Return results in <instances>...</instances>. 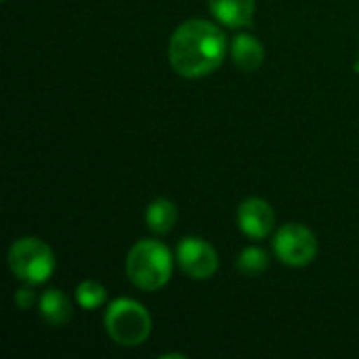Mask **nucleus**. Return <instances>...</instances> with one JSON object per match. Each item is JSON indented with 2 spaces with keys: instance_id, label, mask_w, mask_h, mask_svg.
<instances>
[{
  "instance_id": "nucleus-2",
  "label": "nucleus",
  "mask_w": 359,
  "mask_h": 359,
  "mask_svg": "<svg viewBox=\"0 0 359 359\" xmlns=\"http://www.w3.org/2000/svg\"><path fill=\"white\" fill-rule=\"evenodd\" d=\"M126 276L130 284L154 292L164 288L172 278V255L158 240L137 242L126 257Z\"/></svg>"
},
{
  "instance_id": "nucleus-12",
  "label": "nucleus",
  "mask_w": 359,
  "mask_h": 359,
  "mask_svg": "<svg viewBox=\"0 0 359 359\" xmlns=\"http://www.w3.org/2000/svg\"><path fill=\"white\" fill-rule=\"evenodd\" d=\"M107 299V290L103 284L95 282V280H86V282H80L78 288H76V301L82 309L86 311H95L99 309Z\"/></svg>"
},
{
  "instance_id": "nucleus-14",
  "label": "nucleus",
  "mask_w": 359,
  "mask_h": 359,
  "mask_svg": "<svg viewBox=\"0 0 359 359\" xmlns=\"http://www.w3.org/2000/svg\"><path fill=\"white\" fill-rule=\"evenodd\" d=\"M34 303H36V292L29 288V284L17 290V294H15V305H17L21 311L32 309V307H34Z\"/></svg>"
},
{
  "instance_id": "nucleus-3",
  "label": "nucleus",
  "mask_w": 359,
  "mask_h": 359,
  "mask_svg": "<svg viewBox=\"0 0 359 359\" xmlns=\"http://www.w3.org/2000/svg\"><path fill=\"white\" fill-rule=\"evenodd\" d=\"M105 330L116 345L139 347L151 334V316L141 303L118 299L105 311Z\"/></svg>"
},
{
  "instance_id": "nucleus-7",
  "label": "nucleus",
  "mask_w": 359,
  "mask_h": 359,
  "mask_svg": "<svg viewBox=\"0 0 359 359\" xmlns=\"http://www.w3.org/2000/svg\"><path fill=\"white\" fill-rule=\"evenodd\" d=\"M276 215L273 208L261 198H248L238 208V227L252 240H263L273 231Z\"/></svg>"
},
{
  "instance_id": "nucleus-11",
  "label": "nucleus",
  "mask_w": 359,
  "mask_h": 359,
  "mask_svg": "<svg viewBox=\"0 0 359 359\" xmlns=\"http://www.w3.org/2000/svg\"><path fill=\"white\" fill-rule=\"evenodd\" d=\"M179 219L177 206L175 202L166 200V198H158L154 200L147 210H145V225L149 227V231H154L156 236H166L175 229Z\"/></svg>"
},
{
  "instance_id": "nucleus-15",
  "label": "nucleus",
  "mask_w": 359,
  "mask_h": 359,
  "mask_svg": "<svg viewBox=\"0 0 359 359\" xmlns=\"http://www.w3.org/2000/svg\"><path fill=\"white\" fill-rule=\"evenodd\" d=\"M355 69H358V72H359V61H358V63H355Z\"/></svg>"
},
{
  "instance_id": "nucleus-5",
  "label": "nucleus",
  "mask_w": 359,
  "mask_h": 359,
  "mask_svg": "<svg viewBox=\"0 0 359 359\" xmlns=\"http://www.w3.org/2000/svg\"><path fill=\"white\" fill-rule=\"evenodd\" d=\"M273 252L288 267H307L318 257V240L309 227L288 223L273 236Z\"/></svg>"
},
{
  "instance_id": "nucleus-8",
  "label": "nucleus",
  "mask_w": 359,
  "mask_h": 359,
  "mask_svg": "<svg viewBox=\"0 0 359 359\" xmlns=\"http://www.w3.org/2000/svg\"><path fill=\"white\" fill-rule=\"evenodd\" d=\"M257 0H208L210 13L227 27H246L252 23Z\"/></svg>"
},
{
  "instance_id": "nucleus-13",
  "label": "nucleus",
  "mask_w": 359,
  "mask_h": 359,
  "mask_svg": "<svg viewBox=\"0 0 359 359\" xmlns=\"http://www.w3.org/2000/svg\"><path fill=\"white\" fill-rule=\"evenodd\" d=\"M269 265V257L263 248L259 246H248L242 250V255L238 257V269L244 273V276H250V278H257L261 276Z\"/></svg>"
},
{
  "instance_id": "nucleus-10",
  "label": "nucleus",
  "mask_w": 359,
  "mask_h": 359,
  "mask_svg": "<svg viewBox=\"0 0 359 359\" xmlns=\"http://www.w3.org/2000/svg\"><path fill=\"white\" fill-rule=\"evenodd\" d=\"M40 316L48 326L61 328L72 320V303L59 288H48L38 299Z\"/></svg>"
},
{
  "instance_id": "nucleus-9",
  "label": "nucleus",
  "mask_w": 359,
  "mask_h": 359,
  "mask_svg": "<svg viewBox=\"0 0 359 359\" xmlns=\"http://www.w3.org/2000/svg\"><path fill=\"white\" fill-rule=\"evenodd\" d=\"M231 61L242 69V72H257L263 65L265 59V48L259 42L257 36L252 34H238L231 40Z\"/></svg>"
},
{
  "instance_id": "nucleus-4",
  "label": "nucleus",
  "mask_w": 359,
  "mask_h": 359,
  "mask_svg": "<svg viewBox=\"0 0 359 359\" xmlns=\"http://www.w3.org/2000/svg\"><path fill=\"white\" fill-rule=\"evenodd\" d=\"M8 269L23 284H44L55 271V252L40 238H21L8 250Z\"/></svg>"
},
{
  "instance_id": "nucleus-1",
  "label": "nucleus",
  "mask_w": 359,
  "mask_h": 359,
  "mask_svg": "<svg viewBox=\"0 0 359 359\" xmlns=\"http://www.w3.org/2000/svg\"><path fill=\"white\" fill-rule=\"evenodd\" d=\"M227 55L225 32L206 19L181 23L168 42V61L181 78H204L219 69Z\"/></svg>"
},
{
  "instance_id": "nucleus-6",
  "label": "nucleus",
  "mask_w": 359,
  "mask_h": 359,
  "mask_svg": "<svg viewBox=\"0 0 359 359\" xmlns=\"http://www.w3.org/2000/svg\"><path fill=\"white\" fill-rule=\"evenodd\" d=\"M177 261L191 280H210L219 269L217 250L202 238H183L177 246Z\"/></svg>"
}]
</instances>
